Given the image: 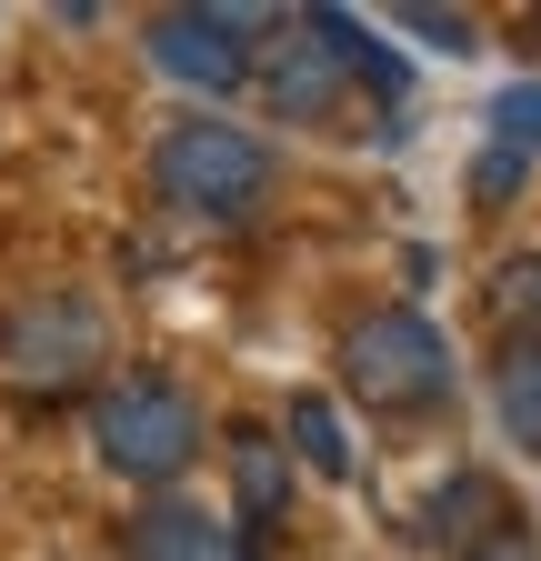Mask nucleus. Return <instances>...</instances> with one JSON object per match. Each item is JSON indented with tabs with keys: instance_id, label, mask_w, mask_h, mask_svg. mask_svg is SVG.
<instances>
[{
	"instance_id": "obj_3",
	"label": "nucleus",
	"mask_w": 541,
	"mask_h": 561,
	"mask_svg": "<svg viewBox=\"0 0 541 561\" xmlns=\"http://www.w3.org/2000/svg\"><path fill=\"white\" fill-rule=\"evenodd\" d=\"M91 451H101L120 481L161 491V481H181V471L200 461V401H191L181 381H161V371H120V381L91 401Z\"/></svg>"
},
{
	"instance_id": "obj_15",
	"label": "nucleus",
	"mask_w": 541,
	"mask_h": 561,
	"mask_svg": "<svg viewBox=\"0 0 541 561\" xmlns=\"http://www.w3.org/2000/svg\"><path fill=\"white\" fill-rule=\"evenodd\" d=\"M401 31H422L431 50H471V41H482V31H471V11H391Z\"/></svg>"
},
{
	"instance_id": "obj_4",
	"label": "nucleus",
	"mask_w": 541,
	"mask_h": 561,
	"mask_svg": "<svg viewBox=\"0 0 541 561\" xmlns=\"http://www.w3.org/2000/svg\"><path fill=\"white\" fill-rule=\"evenodd\" d=\"M101 351H111V331L81 291H41V301H21L0 321V362H11L21 391H81L101 371Z\"/></svg>"
},
{
	"instance_id": "obj_2",
	"label": "nucleus",
	"mask_w": 541,
	"mask_h": 561,
	"mask_svg": "<svg viewBox=\"0 0 541 561\" xmlns=\"http://www.w3.org/2000/svg\"><path fill=\"white\" fill-rule=\"evenodd\" d=\"M342 381L361 411L381 421H412V411H441L451 401V341L431 331V311L391 301V311H361L342 331Z\"/></svg>"
},
{
	"instance_id": "obj_9",
	"label": "nucleus",
	"mask_w": 541,
	"mask_h": 561,
	"mask_svg": "<svg viewBox=\"0 0 541 561\" xmlns=\"http://www.w3.org/2000/svg\"><path fill=\"white\" fill-rule=\"evenodd\" d=\"M231 471H241V541L261 551V531L291 512V481H281V442H270V432H231Z\"/></svg>"
},
{
	"instance_id": "obj_6",
	"label": "nucleus",
	"mask_w": 541,
	"mask_h": 561,
	"mask_svg": "<svg viewBox=\"0 0 541 561\" xmlns=\"http://www.w3.org/2000/svg\"><path fill=\"white\" fill-rule=\"evenodd\" d=\"M342 50H331V31H321V11H301V21H281L270 31V50H261V91H270V111L281 121H321L331 101H342Z\"/></svg>"
},
{
	"instance_id": "obj_14",
	"label": "nucleus",
	"mask_w": 541,
	"mask_h": 561,
	"mask_svg": "<svg viewBox=\"0 0 541 561\" xmlns=\"http://www.w3.org/2000/svg\"><path fill=\"white\" fill-rule=\"evenodd\" d=\"M492 140L521 161H541V81H502L492 91Z\"/></svg>"
},
{
	"instance_id": "obj_16",
	"label": "nucleus",
	"mask_w": 541,
	"mask_h": 561,
	"mask_svg": "<svg viewBox=\"0 0 541 561\" xmlns=\"http://www.w3.org/2000/svg\"><path fill=\"white\" fill-rule=\"evenodd\" d=\"M521 171H531V161H521V151H502V140H492V151H482V171H471V191H482V201L502 210V201H521Z\"/></svg>"
},
{
	"instance_id": "obj_13",
	"label": "nucleus",
	"mask_w": 541,
	"mask_h": 561,
	"mask_svg": "<svg viewBox=\"0 0 541 561\" xmlns=\"http://www.w3.org/2000/svg\"><path fill=\"white\" fill-rule=\"evenodd\" d=\"M291 451H301L321 481H352V442H342V411H331L321 391H301V401H291Z\"/></svg>"
},
{
	"instance_id": "obj_12",
	"label": "nucleus",
	"mask_w": 541,
	"mask_h": 561,
	"mask_svg": "<svg viewBox=\"0 0 541 561\" xmlns=\"http://www.w3.org/2000/svg\"><path fill=\"white\" fill-rule=\"evenodd\" d=\"M482 301H492L502 341H541V251H511V261L482 280Z\"/></svg>"
},
{
	"instance_id": "obj_1",
	"label": "nucleus",
	"mask_w": 541,
	"mask_h": 561,
	"mask_svg": "<svg viewBox=\"0 0 541 561\" xmlns=\"http://www.w3.org/2000/svg\"><path fill=\"white\" fill-rule=\"evenodd\" d=\"M151 191L171 210H191V221H211V231H241L270 210V191H281V161H270V140L221 121V111H191L151 140Z\"/></svg>"
},
{
	"instance_id": "obj_5",
	"label": "nucleus",
	"mask_w": 541,
	"mask_h": 561,
	"mask_svg": "<svg viewBox=\"0 0 541 561\" xmlns=\"http://www.w3.org/2000/svg\"><path fill=\"white\" fill-rule=\"evenodd\" d=\"M151 60L171 81L231 101L251 70H261V11H211V0H191V11H161L151 21Z\"/></svg>"
},
{
	"instance_id": "obj_7",
	"label": "nucleus",
	"mask_w": 541,
	"mask_h": 561,
	"mask_svg": "<svg viewBox=\"0 0 541 561\" xmlns=\"http://www.w3.org/2000/svg\"><path fill=\"white\" fill-rule=\"evenodd\" d=\"M511 522H521V512H511V491H502L492 471H451V481H431V502H422V541H431L441 561L492 551Z\"/></svg>"
},
{
	"instance_id": "obj_10",
	"label": "nucleus",
	"mask_w": 541,
	"mask_h": 561,
	"mask_svg": "<svg viewBox=\"0 0 541 561\" xmlns=\"http://www.w3.org/2000/svg\"><path fill=\"white\" fill-rule=\"evenodd\" d=\"M492 421L541 451V341H502V362H492Z\"/></svg>"
},
{
	"instance_id": "obj_17",
	"label": "nucleus",
	"mask_w": 541,
	"mask_h": 561,
	"mask_svg": "<svg viewBox=\"0 0 541 561\" xmlns=\"http://www.w3.org/2000/svg\"><path fill=\"white\" fill-rule=\"evenodd\" d=\"M471 561H541V541H531V522H511L492 551H471Z\"/></svg>"
},
{
	"instance_id": "obj_11",
	"label": "nucleus",
	"mask_w": 541,
	"mask_h": 561,
	"mask_svg": "<svg viewBox=\"0 0 541 561\" xmlns=\"http://www.w3.org/2000/svg\"><path fill=\"white\" fill-rule=\"evenodd\" d=\"M321 31H331V50H342V70H352L361 91H381V101H401V91H412V60H401L391 41H371L352 11H321Z\"/></svg>"
},
{
	"instance_id": "obj_8",
	"label": "nucleus",
	"mask_w": 541,
	"mask_h": 561,
	"mask_svg": "<svg viewBox=\"0 0 541 561\" xmlns=\"http://www.w3.org/2000/svg\"><path fill=\"white\" fill-rule=\"evenodd\" d=\"M120 551H130V561H261L221 512H200V502H151V512H130Z\"/></svg>"
}]
</instances>
